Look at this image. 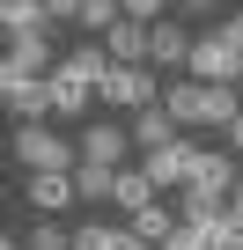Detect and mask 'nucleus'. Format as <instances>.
Instances as JSON below:
<instances>
[{"mask_svg":"<svg viewBox=\"0 0 243 250\" xmlns=\"http://www.w3.org/2000/svg\"><path fill=\"white\" fill-rule=\"evenodd\" d=\"M170 140H177V118H170L162 103L133 118V147H140V155H155V147H170Z\"/></svg>","mask_w":243,"mask_h":250,"instance_id":"nucleus-13","label":"nucleus"},{"mask_svg":"<svg viewBox=\"0 0 243 250\" xmlns=\"http://www.w3.org/2000/svg\"><path fill=\"white\" fill-rule=\"evenodd\" d=\"M44 15H52V22H74V15H81V0H44Z\"/></svg>","mask_w":243,"mask_h":250,"instance_id":"nucleus-25","label":"nucleus"},{"mask_svg":"<svg viewBox=\"0 0 243 250\" xmlns=\"http://www.w3.org/2000/svg\"><path fill=\"white\" fill-rule=\"evenodd\" d=\"M30 250H74V235H66V228H37V235H30Z\"/></svg>","mask_w":243,"mask_h":250,"instance_id":"nucleus-24","label":"nucleus"},{"mask_svg":"<svg viewBox=\"0 0 243 250\" xmlns=\"http://www.w3.org/2000/svg\"><path fill=\"white\" fill-rule=\"evenodd\" d=\"M228 206H243V184H236V199H228Z\"/></svg>","mask_w":243,"mask_h":250,"instance_id":"nucleus-29","label":"nucleus"},{"mask_svg":"<svg viewBox=\"0 0 243 250\" xmlns=\"http://www.w3.org/2000/svg\"><path fill=\"white\" fill-rule=\"evenodd\" d=\"M44 0H0V30H8V44H30V37H44Z\"/></svg>","mask_w":243,"mask_h":250,"instance_id":"nucleus-9","label":"nucleus"},{"mask_svg":"<svg viewBox=\"0 0 243 250\" xmlns=\"http://www.w3.org/2000/svg\"><path fill=\"white\" fill-rule=\"evenodd\" d=\"M162 250H214V221H177V235Z\"/></svg>","mask_w":243,"mask_h":250,"instance_id":"nucleus-21","label":"nucleus"},{"mask_svg":"<svg viewBox=\"0 0 243 250\" xmlns=\"http://www.w3.org/2000/svg\"><path fill=\"white\" fill-rule=\"evenodd\" d=\"M221 37H228V44L243 52V15H228V22H221Z\"/></svg>","mask_w":243,"mask_h":250,"instance_id":"nucleus-26","label":"nucleus"},{"mask_svg":"<svg viewBox=\"0 0 243 250\" xmlns=\"http://www.w3.org/2000/svg\"><path fill=\"white\" fill-rule=\"evenodd\" d=\"M192 155H199L192 140L155 147V155H148V184H155V191H184V184H192Z\"/></svg>","mask_w":243,"mask_h":250,"instance_id":"nucleus-7","label":"nucleus"},{"mask_svg":"<svg viewBox=\"0 0 243 250\" xmlns=\"http://www.w3.org/2000/svg\"><path fill=\"white\" fill-rule=\"evenodd\" d=\"M103 81H110V59H103V44H81L74 59H59L52 66V110H88V96H103Z\"/></svg>","mask_w":243,"mask_h":250,"instance_id":"nucleus-1","label":"nucleus"},{"mask_svg":"<svg viewBox=\"0 0 243 250\" xmlns=\"http://www.w3.org/2000/svg\"><path fill=\"white\" fill-rule=\"evenodd\" d=\"M214 250H243V206H221L214 213Z\"/></svg>","mask_w":243,"mask_h":250,"instance_id":"nucleus-22","label":"nucleus"},{"mask_svg":"<svg viewBox=\"0 0 243 250\" xmlns=\"http://www.w3.org/2000/svg\"><path fill=\"white\" fill-rule=\"evenodd\" d=\"M192 81H243V52H236L221 30L192 37Z\"/></svg>","mask_w":243,"mask_h":250,"instance_id":"nucleus-6","label":"nucleus"},{"mask_svg":"<svg viewBox=\"0 0 243 250\" xmlns=\"http://www.w3.org/2000/svg\"><path fill=\"white\" fill-rule=\"evenodd\" d=\"M148 44H155V22H133V15H126V22L103 37V59H110V66H148Z\"/></svg>","mask_w":243,"mask_h":250,"instance_id":"nucleus-8","label":"nucleus"},{"mask_svg":"<svg viewBox=\"0 0 243 250\" xmlns=\"http://www.w3.org/2000/svg\"><path fill=\"white\" fill-rule=\"evenodd\" d=\"M126 235H140V243H170L177 235V221H170V206H140V213H126Z\"/></svg>","mask_w":243,"mask_h":250,"instance_id":"nucleus-16","label":"nucleus"},{"mask_svg":"<svg viewBox=\"0 0 243 250\" xmlns=\"http://www.w3.org/2000/svg\"><path fill=\"white\" fill-rule=\"evenodd\" d=\"M74 191L96 206V199H118V169H103V162H81L74 169Z\"/></svg>","mask_w":243,"mask_h":250,"instance_id":"nucleus-17","label":"nucleus"},{"mask_svg":"<svg viewBox=\"0 0 243 250\" xmlns=\"http://www.w3.org/2000/svg\"><path fill=\"white\" fill-rule=\"evenodd\" d=\"M228 147H243V125H236V133H228Z\"/></svg>","mask_w":243,"mask_h":250,"instance_id":"nucleus-28","label":"nucleus"},{"mask_svg":"<svg viewBox=\"0 0 243 250\" xmlns=\"http://www.w3.org/2000/svg\"><path fill=\"white\" fill-rule=\"evenodd\" d=\"M162 110L177 125H206V81H170L162 88Z\"/></svg>","mask_w":243,"mask_h":250,"instance_id":"nucleus-11","label":"nucleus"},{"mask_svg":"<svg viewBox=\"0 0 243 250\" xmlns=\"http://www.w3.org/2000/svg\"><path fill=\"white\" fill-rule=\"evenodd\" d=\"M103 103H118V110H155L162 103V88H155V66H110V81H103Z\"/></svg>","mask_w":243,"mask_h":250,"instance_id":"nucleus-5","label":"nucleus"},{"mask_svg":"<svg viewBox=\"0 0 243 250\" xmlns=\"http://www.w3.org/2000/svg\"><path fill=\"white\" fill-rule=\"evenodd\" d=\"M177 8H199V15H214V8H221V0H177Z\"/></svg>","mask_w":243,"mask_h":250,"instance_id":"nucleus-27","label":"nucleus"},{"mask_svg":"<svg viewBox=\"0 0 243 250\" xmlns=\"http://www.w3.org/2000/svg\"><path fill=\"white\" fill-rule=\"evenodd\" d=\"M162 191L148 184V169H118V206H126V213H140V206H155Z\"/></svg>","mask_w":243,"mask_h":250,"instance_id":"nucleus-19","label":"nucleus"},{"mask_svg":"<svg viewBox=\"0 0 243 250\" xmlns=\"http://www.w3.org/2000/svg\"><path fill=\"white\" fill-rule=\"evenodd\" d=\"M15 162L30 177H74L81 169V140H59L52 125H22L15 133Z\"/></svg>","mask_w":243,"mask_h":250,"instance_id":"nucleus-2","label":"nucleus"},{"mask_svg":"<svg viewBox=\"0 0 243 250\" xmlns=\"http://www.w3.org/2000/svg\"><path fill=\"white\" fill-rule=\"evenodd\" d=\"M148 66H192V37L177 22H155V44H148Z\"/></svg>","mask_w":243,"mask_h":250,"instance_id":"nucleus-14","label":"nucleus"},{"mask_svg":"<svg viewBox=\"0 0 243 250\" xmlns=\"http://www.w3.org/2000/svg\"><path fill=\"white\" fill-rule=\"evenodd\" d=\"M88 37H110L118 22H126V8H118V0H81V15H74Z\"/></svg>","mask_w":243,"mask_h":250,"instance_id":"nucleus-18","label":"nucleus"},{"mask_svg":"<svg viewBox=\"0 0 243 250\" xmlns=\"http://www.w3.org/2000/svg\"><path fill=\"white\" fill-rule=\"evenodd\" d=\"M0 250H22V243H0Z\"/></svg>","mask_w":243,"mask_h":250,"instance_id":"nucleus-30","label":"nucleus"},{"mask_svg":"<svg viewBox=\"0 0 243 250\" xmlns=\"http://www.w3.org/2000/svg\"><path fill=\"white\" fill-rule=\"evenodd\" d=\"M236 184H243L236 162H228L221 147H199V155H192V184H184V199H199V206H228Z\"/></svg>","mask_w":243,"mask_h":250,"instance_id":"nucleus-3","label":"nucleus"},{"mask_svg":"<svg viewBox=\"0 0 243 250\" xmlns=\"http://www.w3.org/2000/svg\"><path fill=\"white\" fill-rule=\"evenodd\" d=\"M81 191H74V177H30V206L37 213H66Z\"/></svg>","mask_w":243,"mask_h":250,"instance_id":"nucleus-15","label":"nucleus"},{"mask_svg":"<svg viewBox=\"0 0 243 250\" xmlns=\"http://www.w3.org/2000/svg\"><path fill=\"white\" fill-rule=\"evenodd\" d=\"M118 8H126L133 22H162V8H170V0H118Z\"/></svg>","mask_w":243,"mask_h":250,"instance_id":"nucleus-23","label":"nucleus"},{"mask_svg":"<svg viewBox=\"0 0 243 250\" xmlns=\"http://www.w3.org/2000/svg\"><path fill=\"white\" fill-rule=\"evenodd\" d=\"M126 243V228H103V221H81L74 228V250H118Z\"/></svg>","mask_w":243,"mask_h":250,"instance_id":"nucleus-20","label":"nucleus"},{"mask_svg":"<svg viewBox=\"0 0 243 250\" xmlns=\"http://www.w3.org/2000/svg\"><path fill=\"white\" fill-rule=\"evenodd\" d=\"M0 96H8V110L22 118V125H37L44 110H52V74H30V66H0Z\"/></svg>","mask_w":243,"mask_h":250,"instance_id":"nucleus-4","label":"nucleus"},{"mask_svg":"<svg viewBox=\"0 0 243 250\" xmlns=\"http://www.w3.org/2000/svg\"><path fill=\"white\" fill-rule=\"evenodd\" d=\"M126 147H133V133H118V125H88L81 133V162H103V169H126Z\"/></svg>","mask_w":243,"mask_h":250,"instance_id":"nucleus-10","label":"nucleus"},{"mask_svg":"<svg viewBox=\"0 0 243 250\" xmlns=\"http://www.w3.org/2000/svg\"><path fill=\"white\" fill-rule=\"evenodd\" d=\"M206 125H221V133L243 125V88L236 81H206Z\"/></svg>","mask_w":243,"mask_h":250,"instance_id":"nucleus-12","label":"nucleus"}]
</instances>
